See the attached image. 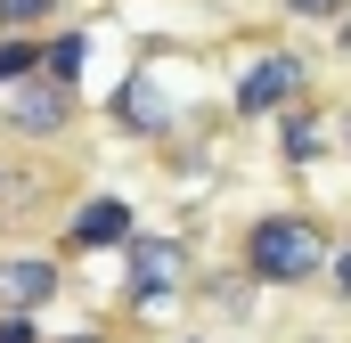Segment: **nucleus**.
<instances>
[{"label": "nucleus", "instance_id": "2", "mask_svg": "<svg viewBox=\"0 0 351 343\" xmlns=\"http://www.w3.org/2000/svg\"><path fill=\"white\" fill-rule=\"evenodd\" d=\"M114 261H123V294H114L123 319H156V311H180V303H188L196 246H188L180 229H139Z\"/></svg>", "mask_w": 351, "mask_h": 343}, {"label": "nucleus", "instance_id": "19", "mask_svg": "<svg viewBox=\"0 0 351 343\" xmlns=\"http://www.w3.org/2000/svg\"><path fill=\"white\" fill-rule=\"evenodd\" d=\"M164 343H213V327H172Z\"/></svg>", "mask_w": 351, "mask_h": 343}, {"label": "nucleus", "instance_id": "3", "mask_svg": "<svg viewBox=\"0 0 351 343\" xmlns=\"http://www.w3.org/2000/svg\"><path fill=\"white\" fill-rule=\"evenodd\" d=\"M311 82H319V58H311V49H294V41L254 49V58L237 66V82H229V131H237V123L286 115L294 98H311Z\"/></svg>", "mask_w": 351, "mask_h": 343}, {"label": "nucleus", "instance_id": "14", "mask_svg": "<svg viewBox=\"0 0 351 343\" xmlns=\"http://www.w3.org/2000/svg\"><path fill=\"white\" fill-rule=\"evenodd\" d=\"M278 16L286 25H335V16H351V0H278Z\"/></svg>", "mask_w": 351, "mask_h": 343}, {"label": "nucleus", "instance_id": "21", "mask_svg": "<svg viewBox=\"0 0 351 343\" xmlns=\"http://www.w3.org/2000/svg\"><path fill=\"white\" fill-rule=\"evenodd\" d=\"M8 180H16V172H8V156H0V188H8Z\"/></svg>", "mask_w": 351, "mask_h": 343}, {"label": "nucleus", "instance_id": "18", "mask_svg": "<svg viewBox=\"0 0 351 343\" xmlns=\"http://www.w3.org/2000/svg\"><path fill=\"white\" fill-rule=\"evenodd\" d=\"M327 33H335V58H351V16H335Z\"/></svg>", "mask_w": 351, "mask_h": 343}, {"label": "nucleus", "instance_id": "8", "mask_svg": "<svg viewBox=\"0 0 351 343\" xmlns=\"http://www.w3.org/2000/svg\"><path fill=\"white\" fill-rule=\"evenodd\" d=\"M66 286H74V261L49 254V246L0 254V319H41V311H49Z\"/></svg>", "mask_w": 351, "mask_h": 343}, {"label": "nucleus", "instance_id": "7", "mask_svg": "<svg viewBox=\"0 0 351 343\" xmlns=\"http://www.w3.org/2000/svg\"><path fill=\"white\" fill-rule=\"evenodd\" d=\"M188 311L204 319V327H229V335H254L262 327V286L237 270V261H196V278H188Z\"/></svg>", "mask_w": 351, "mask_h": 343}, {"label": "nucleus", "instance_id": "13", "mask_svg": "<svg viewBox=\"0 0 351 343\" xmlns=\"http://www.w3.org/2000/svg\"><path fill=\"white\" fill-rule=\"evenodd\" d=\"M319 294L335 303V311H351V229L327 246V270H319Z\"/></svg>", "mask_w": 351, "mask_h": 343}, {"label": "nucleus", "instance_id": "9", "mask_svg": "<svg viewBox=\"0 0 351 343\" xmlns=\"http://www.w3.org/2000/svg\"><path fill=\"white\" fill-rule=\"evenodd\" d=\"M269 139H278V164L286 172H319L335 156V106L327 98H294L286 115H269Z\"/></svg>", "mask_w": 351, "mask_h": 343}, {"label": "nucleus", "instance_id": "6", "mask_svg": "<svg viewBox=\"0 0 351 343\" xmlns=\"http://www.w3.org/2000/svg\"><path fill=\"white\" fill-rule=\"evenodd\" d=\"M139 237V204L123 196V188H82V204L66 213V229H58V246L49 254H123Z\"/></svg>", "mask_w": 351, "mask_h": 343}, {"label": "nucleus", "instance_id": "12", "mask_svg": "<svg viewBox=\"0 0 351 343\" xmlns=\"http://www.w3.org/2000/svg\"><path fill=\"white\" fill-rule=\"evenodd\" d=\"M41 74V33H0V90Z\"/></svg>", "mask_w": 351, "mask_h": 343}, {"label": "nucleus", "instance_id": "20", "mask_svg": "<svg viewBox=\"0 0 351 343\" xmlns=\"http://www.w3.org/2000/svg\"><path fill=\"white\" fill-rule=\"evenodd\" d=\"M294 343H343V335H327V327H302V335H294Z\"/></svg>", "mask_w": 351, "mask_h": 343}, {"label": "nucleus", "instance_id": "1", "mask_svg": "<svg viewBox=\"0 0 351 343\" xmlns=\"http://www.w3.org/2000/svg\"><path fill=\"white\" fill-rule=\"evenodd\" d=\"M327 246H335V229H327L311 204H269V213H245V221H237L229 261H237L262 294H311L319 270H327Z\"/></svg>", "mask_w": 351, "mask_h": 343}, {"label": "nucleus", "instance_id": "22", "mask_svg": "<svg viewBox=\"0 0 351 343\" xmlns=\"http://www.w3.org/2000/svg\"><path fill=\"white\" fill-rule=\"evenodd\" d=\"M0 237H8V213H0Z\"/></svg>", "mask_w": 351, "mask_h": 343}, {"label": "nucleus", "instance_id": "5", "mask_svg": "<svg viewBox=\"0 0 351 343\" xmlns=\"http://www.w3.org/2000/svg\"><path fill=\"white\" fill-rule=\"evenodd\" d=\"M98 123H106L114 139H156V147L180 131V106H172V90H164V74H156V58H131V66H123V82L106 90Z\"/></svg>", "mask_w": 351, "mask_h": 343}, {"label": "nucleus", "instance_id": "16", "mask_svg": "<svg viewBox=\"0 0 351 343\" xmlns=\"http://www.w3.org/2000/svg\"><path fill=\"white\" fill-rule=\"evenodd\" d=\"M335 156L351 164V106H335Z\"/></svg>", "mask_w": 351, "mask_h": 343}, {"label": "nucleus", "instance_id": "4", "mask_svg": "<svg viewBox=\"0 0 351 343\" xmlns=\"http://www.w3.org/2000/svg\"><path fill=\"white\" fill-rule=\"evenodd\" d=\"M0 131H8L16 147H66V139L82 131V90L49 82V74L0 90Z\"/></svg>", "mask_w": 351, "mask_h": 343}, {"label": "nucleus", "instance_id": "17", "mask_svg": "<svg viewBox=\"0 0 351 343\" xmlns=\"http://www.w3.org/2000/svg\"><path fill=\"white\" fill-rule=\"evenodd\" d=\"M49 343H114V327H82V335H49Z\"/></svg>", "mask_w": 351, "mask_h": 343}, {"label": "nucleus", "instance_id": "15", "mask_svg": "<svg viewBox=\"0 0 351 343\" xmlns=\"http://www.w3.org/2000/svg\"><path fill=\"white\" fill-rule=\"evenodd\" d=\"M0 343H49L41 319H0Z\"/></svg>", "mask_w": 351, "mask_h": 343}, {"label": "nucleus", "instance_id": "11", "mask_svg": "<svg viewBox=\"0 0 351 343\" xmlns=\"http://www.w3.org/2000/svg\"><path fill=\"white\" fill-rule=\"evenodd\" d=\"M74 0H0V33H58Z\"/></svg>", "mask_w": 351, "mask_h": 343}, {"label": "nucleus", "instance_id": "10", "mask_svg": "<svg viewBox=\"0 0 351 343\" xmlns=\"http://www.w3.org/2000/svg\"><path fill=\"white\" fill-rule=\"evenodd\" d=\"M90 49H98V33L66 16L58 33H41V74H49V82H66V90H82V74H90Z\"/></svg>", "mask_w": 351, "mask_h": 343}]
</instances>
